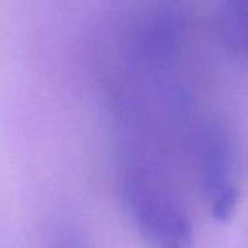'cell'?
Here are the masks:
<instances>
[{"mask_svg": "<svg viewBox=\"0 0 248 248\" xmlns=\"http://www.w3.org/2000/svg\"><path fill=\"white\" fill-rule=\"evenodd\" d=\"M51 248H85L83 240L73 231H63L55 238Z\"/></svg>", "mask_w": 248, "mask_h": 248, "instance_id": "obj_3", "label": "cell"}, {"mask_svg": "<svg viewBox=\"0 0 248 248\" xmlns=\"http://www.w3.org/2000/svg\"><path fill=\"white\" fill-rule=\"evenodd\" d=\"M190 138L201 187L211 213L217 221L230 219L240 197L230 135L219 121L204 119L190 131Z\"/></svg>", "mask_w": 248, "mask_h": 248, "instance_id": "obj_1", "label": "cell"}, {"mask_svg": "<svg viewBox=\"0 0 248 248\" xmlns=\"http://www.w3.org/2000/svg\"><path fill=\"white\" fill-rule=\"evenodd\" d=\"M219 28L226 48L240 60L247 58L248 0H219Z\"/></svg>", "mask_w": 248, "mask_h": 248, "instance_id": "obj_2", "label": "cell"}]
</instances>
